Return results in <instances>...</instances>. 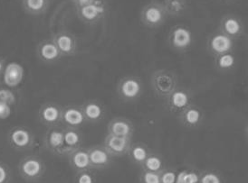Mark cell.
Segmentation results:
<instances>
[{
	"instance_id": "6da1fadb",
	"label": "cell",
	"mask_w": 248,
	"mask_h": 183,
	"mask_svg": "<svg viewBox=\"0 0 248 183\" xmlns=\"http://www.w3.org/2000/svg\"><path fill=\"white\" fill-rule=\"evenodd\" d=\"M46 164L40 157L26 156L18 163V172L21 178L27 183H36L46 173Z\"/></svg>"
},
{
	"instance_id": "7a4b0ae2",
	"label": "cell",
	"mask_w": 248,
	"mask_h": 183,
	"mask_svg": "<svg viewBox=\"0 0 248 183\" xmlns=\"http://www.w3.org/2000/svg\"><path fill=\"white\" fill-rule=\"evenodd\" d=\"M7 142L9 146L16 152L31 151L35 147V136L27 127L16 126L9 131Z\"/></svg>"
},
{
	"instance_id": "3957f363",
	"label": "cell",
	"mask_w": 248,
	"mask_h": 183,
	"mask_svg": "<svg viewBox=\"0 0 248 183\" xmlns=\"http://www.w3.org/2000/svg\"><path fill=\"white\" fill-rule=\"evenodd\" d=\"M176 85L175 76L168 70H159L152 76V86L160 97H170Z\"/></svg>"
},
{
	"instance_id": "277c9868",
	"label": "cell",
	"mask_w": 248,
	"mask_h": 183,
	"mask_svg": "<svg viewBox=\"0 0 248 183\" xmlns=\"http://www.w3.org/2000/svg\"><path fill=\"white\" fill-rule=\"evenodd\" d=\"M78 16L86 23H95L101 20L107 13V6L104 0H94L85 6L76 7Z\"/></svg>"
},
{
	"instance_id": "5b68a950",
	"label": "cell",
	"mask_w": 248,
	"mask_h": 183,
	"mask_svg": "<svg viewBox=\"0 0 248 183\" xmlns=\"http://www.w3.org/2000/svg\"><path fill=\"white\" fill-rule=\"evenodd\" d=\"M168 14L164 10L154 3H149L140 12V19L143 25L150 28H158L165 22Z\"/></svg>"
},
{
	"instance_id": "8992f818",
	"label": "cell",
	"mask_w": 248,
	"mask_h": 183,
	"mask_svg": "<svg viewBox=\"0 0 248 183\" xmlns=\"http://www.w3.org/2000/svg\"><path fill=\"white\" fill-rule=\"evenodd\" d=\"M45 145L54 154L65 155L63 130L52 127L45 136Z\"/></svg>"
},
{
	"instance_id": "52a82bcc",
	"label": "cell",
	"mask_w": 248,
	"mask_h": 183,
	"mask_svg": "<svg viewBox=\"0 0 248 183\" xmlns=\"http://www.w3.org/2000/svg\"><path fill=\"white\" fill-rule=\"evenodd\" d=\"M104 148L111 156L124 155L131 149V138L108 135L104 140Z\"/></svg>"
},
{
	"instance_id": "ba28073f",
	"label": "cell",
	"mask_w": 248,
	"mask_h": 183,
	"mask_svg": "<svg viewBox=\"0 0 248 183\" xmlns=\"http://www.w3.org/2000/svg\"><path fill=\"white\" fill-rule=\"evenodd\" d=\"M36 55L38 59L45 63H55L62 57L53 40L40 42L36 48Z\"/></svg>"
},
{
	"instance_id": "9c48e42d",
	"label": "cell",
	"mask_w": 248,
	"mask_h": 183,
	"mask_svg": "<svg viewBox=\"0 0 248 183\" xmlns=\"http://www.w3.org/2000/svg\"><path fill=\"white\" fill-rule=\"evenodd\" d=\"M39 119L47 127H55L62 121V109L54 103H46L39 109Z\"/></svg>"
},
{
	"instance_id": "30bf717a",
	"label": "cell",
	"mask_w": 248,
	"mask_h": 183,
	"mask_svg": "<svg viewBox=\"0 0 248 183\" xmlns=\"http://www.w3.org/2000/svg\"><path fill=\"white\" fill-rule=\"evenodd\" d=\"M120 95L124 99L133 100L141 93V85L135 78H125L119 86Z\"/></svg>"
},
{
	"instance_id": "8fae6325",
	"label": "cell",
	"mask_w": 248,
	"mask_h": 183,
	"mask_svg": "<svg viewBox=\"0 0 248 183\" xmlns=\"http://www.w3.org/2000/svg\"><path fill=\"white\" fill-rule=\"evenodd\" d=\"M170 42L173 47L178 50H185L192 42V34L187 28L179 26L173 29Z\"/></svg>"
},
{
	"instance_id": "7c38bea8",
	"label": "cell",
	"mask_w": 248,
	"mask_h": 183,
	"mask_svg": "<svg viewBox=\"0 0 248 183\" xmlns=\"http://www.w3.org/2000/svg\"><path fill=\"white\" fill-rule=\"evenodd\" d=\"M152 2L161 7L168 15L172 16L184 14L187 8L186 0H152Z\"/></svg>"
},
{
	"instance_id": "4fadbf2b",
	"label": "cell",
	"mask_w": 248,
	"mask_h": 183,
	"mask_svg": "<svg viewBox=\"0 0 248 183\" xmlns=\"http://www.w3.org/2000/svg\"><path fill=\"white\" fill-rule=\"evenodd\" d=\"M52 40L55 42L62 56L74 55L76 51V41L71 34L65 32H60L55 34Z\"/></svg>"
},
{
	"instance_id": "5bb4252c",
	"label": "cell",
	"mask_w": 248,
	"mask_h": 183,
	"mask_svg": "<svg viewBox=\"0 0 248 183\" xmlns=\"http://www.w3.org/2000/svg\"><path fill=\"white\" fill-rule=\"evenodd\" d=\"M233 47V40L228 34H218L214 35L209 41V48L216 55L228 54Z\"/></svg>"
},
{
	"instance_id": "9a60e30c",
	"label": "cell",
	"mask_w": 248,
	"mask_h": 183,
	"mask_svg": "<svg viewBox=\"0 0 248 183\" xmlns=\"http://www.w3.org/2000/svg\"><path fill=\"white\" fill-rule=\"evenodd\" d=\"M90 163L91 167L94 169H103L107 167L111 161V155L105 148L95 147L90 150Z\"/></svg>"
},
{
	"instance_id": "2e32d148",
	"label": "cell",
	"mask_w": 248,
	"mask_h": 183,
	"mask_svg": "<svg viewBox=\"0 0 248 183\" xmlns=\"http://www.w3.org/2000/svg\"><path fill=\"white\" fill-rule=\"evenodd\" d=\"M69 162L73 169L76 171H83L92 169L89 154L84 150L76 149L69 155Z\"/></svg>"
},
{
	"instance_id": "e0dca14e",
	"label": "cell",
	"mask_w": 248,
	"mask_h": 183,
	"mask_svg": "<svg viewBox=\"0 0 248 183\" xmlns=\"http://www.w3.org/2000/svg\"><path fill=\"white\" fill-rule=\"evenodd\" d=\"M85 120V116L81 109L76 107H66L62 109V121L70 127H77Z\"/></svg>"
},
{
	"instance_id": "ac0fdd59",
	"label": "cell",
	"mask_w": 248,
	"mask_h": 183,
	"mask_svg": "<svg viewBox=\"0 0 248 183\" xmlns=\"http://www.w3.org/2000/svg\"><path fill=\"white\" fill-rule=\"evenodd\" d=\"M109 135L131 138L133 127L131 123L124 119H114L109 124Z\"/></svg>"
},
{
	"instance_id": "d6986e66",
	"label": "cell",
	"mask_w": 248,
	"mask_h": 183,
	"mask_svg": "<svg viewBox=\"0 0 248 183\" xmlns=\"http://www.w3.org/2000/svg\"><path fill=\"white\" fill-rule=\"evenodd\" d=\"M49 3V0H22V7L27 14L36 16L47 11Z\"/></svg>"
},
{
	"instance_id": "ffe728a7",
	"label": "cell",
	"mask_w": 248,
	"mask_h": 183,
	"mask_svg": "<svg viewBox=\"0 0 248 183\" xmlns=\"http://www.w3.org/2000/svg\"><path fill=\"white\" fill-rule=\"evenodd\" d=\"M63 139H64L65 155H69L73 151L78 149L77 147L81 142V136L75 129L69 128L63 130Z\"/></svg>"
},
{
	"instance_id": "44dd1931",
	"label": "cell",
	"mask_w": 248,
	"mask_h": 183,
	"mask_svg": "<svg viewBox=\"0 0 248 183\" xmlns=\"http://www.w3.org/2000/svg\"><path fill=\"white\" fill-rule=\"evenodd\" d=\"M222 29L224 34H228V36H237L241 34L242 25L240 20H238L234 16H226L222 20Z\"/></svg>"
},
{
	"instance_id": "7402d4cb",
	"label": "cell",
	"mask_w": 248,
	"mask_h": 183,
	"mask_svg": "<svg viewBox=\"0 0 248 183\" xmlns=\"http://www.w3.org/2000/svg\"><path fill=\"white\" fill-rule=\"evenodd\" d=\"M170 106L175 109H185L189 104V96L184 90H174L170 94Z\"/></svg>"
},
{
	"instance_id": "603a6c76",
	"label": "cell",
	"mask_w": 248,
	"mask_h": 183,
	"mask_svg": "<svg viewBox=\"0 0 248 183\" xmlns=\"http://www.w3.org/2000/svg\"><path fill=\"white\" fill-rule=\"evenodd\" d=\"M83 112L85 118L90 121L99 120L100 118H102L103 113H104L102 107L94 102L86 104L83 108Z\"/></svg>"
},
{
	"instance_id": "cb8c5ba5",
	"label": "cell",
	"mask_w": 248,
	"mask_h": 183,
	"mask_svg": "<svg viewBox=\"0 0 248 183\" xmlns=\"http://www.w3.org/2000/svg\"><path fill=\"white\" fill-rule=\"evenodd\" d=\"M201 112L195 108H188L184 112V121L189 127L197 126L201 121Z\"/></svg>"
},
{
	"instance_id": "d4e9b609",
	"label": "cell",
	"mask_w": 248,
	"mask_h": 183,
	"mask_svg": "<svg viewBox=\"0 0 248 183\" xmlns=\"http://www.w3.org/2000/svg\"><path fill=\"white\" fill-rule=\"evenodd\" d=\"M142 165H143L144 169L155 171V172H159V171L162 170L163 163H162L161 159L158 156L148 155Z\"/></svg>"
},
{
	"instance_id": "484cf974",
	"label": "cell",
	"mask_w": 248,
	"mask_h": 183,
	"mask_svg": "<svg viewBox=\"0 0 248 183\" xmlns=\"http://www.w3.org/2000/svg\"><path fill=\"white\" fill-rule=\"evenodd\" d=\"M200 177L194 170H182L177 175L175 183H199Z\"/></svg>"
},
{
	"instance_id": "4316f807",
	"label": "cell",
	"mask_w": 248,
	"mask_h": 183,
	"mask_svg": "<svg viewBox=\"0 0 248 183\" xmlns=\"http://www.w3.org/2000/svg\"><path fill=\"white\" fill-rule=\"evenodd\" d=\"M129 152H130L131 159L139 164H143L146 158L149 155L147 150L142 145H136L133 148H131Z\"/></svg>"
},
{
	"instance_id": "83f0119b",
	"label": "cell",
	"mask_w": 248,
	"mask_h": 183,
	"mask_svg": "<svg viewBox=\"0 0 248 183\" xmlns=\"http://www.w3.org/2000/svg\"><path fill=\"white\" fill-rule=\"evenodd\" d=\"M234 57L230 54H225V55H221L218 56L217 64L218 66V68L221 70H229L232 68L234 65Z\"/></svg>"
},
{
	"instance_id": "f1b7e54d",
	"label": "cell",
	"mask_w": 248,
	"mask_h": 183,
	"mask_svg": "<svg viewBox=\"0 0 248 183\" xmlns=\"http://www.w3.org/2000/svg\"><path fill=\"white\" fill-rule=\"evenodd\" d=\"M76 183H96V177L90 169L78 171L76 176Z\"/></svg>"
},
{
	"instance_id": "f546056e",
	"label": "cell",
	"mask_w": 248,
	"mask_h": 183,
	"mask_svg": "<svg viewBox=\"0 0 248 183\" xmlns=\"http://www.w3.org/2000/svg\"><path fill=\"white\" fill-rule=\"evenodd\" d=\"M159 172L143 169L140 174V183H160Z\"/></svg>"
},
{
	"instance_id": "4dcf8cb0",
	"label": "cell",
	"mask_w": 248,
	"mask_h": 183,
	"mask_svg": "<svg viewBox=\"0 0 248 183\" xmlns=\"http://www.w3.org/2000/svg\"><path fill=\"white\" fill-rule=\"evenodd\" d=\"M199 183H223V180L215 171H206L200 175Z\"/></svg>"
},
{
	"instance_id": "1f68e13d",
	"label": "cell",
	"mask_w": 248,
	"mask_h": 183,
	"mask_svg": "<svg viewBox=\"0 0 248 183\" xmlns=\"http://www.w3.org/2000/svg\"><path fill=\"white\" fill-rule=\"evenodd\" d=\"M12 173L11 169L7 163L0 161V183H11Z\"/></svg>"
},
{
	"instance_id": "d6a6232c",
	"label": "cell",
	"mask_w": 248,
	"mask_h": 183,
	"mask_svg": "<svg viewBox=\"0 0 248 183\" xmlns=\"http://www.w3.org/2000/svg\"><path fill=\"white\" fill-rule=\"evenodd\" d=\"M160 183H175L177 179V173L174 170H164L159 172Z\"/></svg>"
},
{
	"instance_id": "836d02e7",
	"label": "cell",
	"mask_w": 248,
	"mask_h": 183,
	"mask_svg": "<svg viewBox=\"0 0 248 183\" xmlns=\"http://www.w3.org/2000/svg\"><path fill=\"white\" fill-rule=\"evenodd\" d=\"M73 3L76 5V7H82V6H85L87 4L92 3L94 0H72Z\"/></svg>"
},
{
	"instance_id": "e575fe53",
	"label": "cell",
	"mask_w": 248,
	"mask_h": 183,
	"mask_svg": "<svg viewBox=\"0 0 248 183\" xmlns=\"http://www.w3.org/2000/svg\"><path fill=\"white\" fill-rule=\"evenodd\" d=\"M5 68H6V61H5V59L3 57L0 56V78H1L2 74L4 73V71H5Z\"/></svg>"
},
{
	"instance_id": "d590c367",
	"label": "cell",
	"mask_w": 248,
	"mask_h": 183,
	"mask_svg": "<svg viewBox=\"0 0 248 183\" xmlns=\"http://www.w3.org/2000/svg\"><path fill=\"white\" fill-rule=\"evenodd\" d=\"M223 2H226V3H228V2H230V1H232V0H222Z\"/></svg>"
}]
</instances>
